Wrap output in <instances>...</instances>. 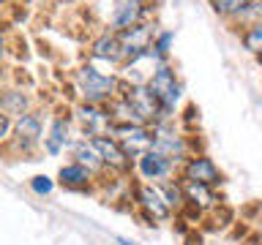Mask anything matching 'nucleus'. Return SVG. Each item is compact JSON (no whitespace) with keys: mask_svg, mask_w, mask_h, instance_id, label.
<instances>
[{"mask_svg":"<svg viewBox=\"0 0 262 245\" xmlns=\"http://www.w3.org/2000/svg\"><path fill=\"white\" fill-rule=\"evenodd\" d=\"M241 41H243V46L249 49V52H254V55H262V22L246 30L243 36H241Z\"/></svg>","mask_w":262,"mask_h":245,"instance_id":"obj_20","label":"nucleus"},{"mask_svg":"<svg viewBox=\"0 0 262 245\" xmlns=\"http://www.w3.org/2000/svg\"><path fill=\"white\" fill-rule=\"evenodd\" d=\"M259 57H262V55H259Z\"/></svg>","mask_w":262,"mask_h":245,"instance_id":"obj_24","label":"nucleus"},{"mask_svg":"<svg viewBox=\"0 0 262 245\" xmlns=\"http://www.w3.org/2000/svg\"><path fill=\"white\" fill-rule=\"evenodd\" d=\"M137 172L145 180H150V183H164V180H169L172 172H175V161H169L167 155H161L156 150H147L145 155L137 158Z\"/></svg>","mask_w":262,"mask_h":245,"instance_id":"obj_9","label":"nucleus"},{"mask_svg":"<svg viewBox=\"0 0 262 245\" xmlns=\"http://www.w3.org/2000/svg\"><path fill=\"white\" fill-rule=\"evenodd\" d=\"M112 136L128 153V158H139L153 150V128L150 126H115Z\"/></svg>","mask_w":262,"mask_h":245,"instance_id":"obj_6","label":"nucleus"},{"mask_svg":"<svg viewBox=\"0 0 262 245\" xmlns=\"http://www.w3.org/2000/svg\"><path fill=\"white\" fill-rule=\"evenodd\" d=\"M180 185H183V193H186V204L196 207V212L213 210L219 204V196H216V191H213V185L188 183V180H180Z\"/></svg>","mask_w":262,"mask_h":245,"instance_id":"obj_12","label":"nucleus"},{"mask_svg":"<svg viewBox=\"0 0 262 245\" xmlns=\"http://www.w3.org/2000/svg\"><path fill=\"white\" fill-rule=\"evenodd\" d=\"M69 131H71V122L69 117H55L52 126H49L47 136H44V147L49 155H60L69 144Z\"/></svg>","mask_w":262,"mask_h":245,"instance_id":"obj_14","label":"nucleus"},{"mask_svg":"<svg viewBox=\"0 0 262 245\" xmlns=\"http://www.w3.org/2000/svg\"><path fill=\"white\" fill-rule=\"evenodd\" d=\"M74 114H77L79 126L85 128L88 139H96V136H112L115 131V120L106 106H98V104H79L77 109H74Z\"/></svg>","mask_w":262,"mask_h":245,"instance_id":"obj_4","label":"nucleus"},{"mask_svg":"<svg viewBox=\"0 0 262 245\" xmlns=\"http://www.w3.org/2000/svg\"><path fill=\"white\" fill-rule=\"evenodd\" d=\"M137 204L150 220H167L172 215V204L167 202V196L159 185H147V183L137 185Z\"/></svg>","mask_w":262,"mask_h":245,"instance_id":"obj_7","label":"nucleus"},{"mask_svg":"<svg viewBox=\"0 0 262 245\" xmlns=\"http://www.w3.org/2000/svg\"><path fill=\"white\" fill-rule=\"evenodd\" d=\"M28 95L19 93V90H11V93H6L3 95V114H8V117H22V114H28Z\"/></svg>","mask_w":262,"mask_h":245,"instance_id":"obj_17","label":"nucleus"},{"mask_svg":"<svg viewBox=\"0 0 262 245\" xmlns=\"http://www.w3.org/2000/svg\"><path fill=\"white\" fill-rule=\"evenodd\" d=\"M180 180H188V183H202V185H213V188H216L221 183V172H219V166L208 158V155H191L188 161H183Z\"/></svg>","mask_w":262,"mask_h":245,"instance_id":"obj_8","label":"nucleus"},{"mask_svg":"<svg viewBox=\"0 0 262 245\" xmlns=\"http://www.w3.org/2000/svg\"><path fill=\"white\" fill-rule=\"evenodd\" d=\"M93 144L98 147V153H101V158H104V163H106V169L126 172V169L131 166L128 153L118 144V139H115V136H96V139H93Z\"/></svg>","mask_w":262,"mask_h":245,"instance_id":"obj_11","label":"nucleus"},{"mask_svg":"<svg viewBox=\"0 0 262 245\" xmlns=\"http://www.w3.org/2000/svg\"><path fill=\"white\" fill-rule=\"evenodd\" d=\"M172 38H175V33H169V30L159 33V36H156V41H153L156 52H161L164 57H167V52H169V44H172Z\"/></svg>","mask_w":262,"mask_h":245,"instance_id":"obj_22","label":"nucleus"},{"mask_svg":"<svg viewBox=\"0 0 262 245\" xmlns=\"http://www.w3.org/2000/svg\"><path fill=\"white\" fill-rule=\"evenodd\" d=\"M74 85H77V93L82 98V104H112L120 93L123 82L112 74L98 71L96 65H82V68L74 74Z\"/></svg>","mask_w":262,"mask_h":245,"instance_id":"obj_1","label":"nucleus"},{"mask_svg":"<svg viewBox=\"0 0 262 245\" xmlns=\"http://www.w3.org/2000/svg\"><path fill=\"white\" fill-rule=\"evenodd\" d=\"M30 188L36 193H41V196H47V193H52V188H55V183L49 180L47 175H38V177H33L30 180Z\"/></svg>","mask_w":262,"mask_h":245,"instance_id":"obj_21","label":"nucleus"},{"mask_svg":"<svg viewBox=\"0 0 262 245\" xmlns=\"http://www.w3.org/2000/svg\"><path fill=\"white\" fill-rule=\"evenodd\" d=\"M71 153H74V161L82 163V166H88L90 172L106 169V163L101 158V153H98V147L93 144V139H82V142H77L71 147Z\"/></svg>","mask_w":262,"mask_h":245,"instance_id":"obj_16","label":"nucleus"},{"mask_svg":"<svg viewBox=\"0 0 262 245\" xmlns=\"http://www.w3.org/2000/svg\"><path fill=\"white\" fill-rule=\"evenodd\" d=\"M44 136V112H28L14 120V142L22 153L36 150Z\"/></svg>","mask_w":262,"mask_h":245,"instance_id":"obj_5","label":"nucleus"},{"mask_svg":"<svg viewBox=\"0 0 262 245\" xmlns=\"http://www.w3.org/2000/svg\"><path fill=\"white\" fill-rule=\"evenodd\" d=\"M153 150L161 153V155H167V158L175 161V163H178V161H188V158H186V155H188L186 136H180L167 120L153 122Z\"/></svg>","mask_w":262,"mask_h":245,"instance_id":"obj_3","label":"nucleus"},{"mask_svg":"<svg viewBox=\"0 0 262 245\" xmlns=\"http://www.w3.org/2000/svg\"><path fill=\"white\" fill-rule=\"evenodd\" d=\"M150 93L156 95V101L161 104V112L164 117H169V112H175V106L180 104V95H183V87H180V79L175 77V71L169 68L167 63L159 65L153 71L150 82H147Z\"/></svg>","mask_w":262,"mask_h":245,"instance_id":"obj_2","label":"nucleus"},{"mask_svg":"<svg viewBox=\"0 0 262 245\" xmlns=\"http://www.w3.org/2000/svg\"><path fill=\"white\" fill-rule=\"evenodd\" d=\"M142 11H145L142 0H115L112 14H110L112 33H123V30L137 28L139 19H142Z\"/></svg>","mask_w":262,"mask_h":245,"instance_id":"obj_10","label":"nucleus"},{"mask_svg":"<svg viewBox=\"0 0 262 245\" xmlns=\"http://www.w3.org/2000/svg\"><path fill=\"white\" fill-rule=\"evenodd\" d=\"M254 0H210L213 11L219 16H224V19H235L237 14L243 11V8H249Z\"/></svg>","mask_w":262,"mask_h":245,"instance_id":"obj_18","label":"nucleus"},{"mask_svg":"<svg viewBox=\"0 0 262 245\" xmlns=\"http://www.w3.org/2000/svg\"><path fill=\"white\" fill-rule=\"evenodd\" d=\"M57 180H60L63 188H71V191H82V188L90 185V180H93V172H90L88 166H82V163L71 161L66 163V166L60 169V175H57Z\"/></svg>","mask_w":262,"mask_h":245,"instance_id":"obj_15","label":"nucleus"},{"mask_svg":"<svg viewBox=\"0 0 262 245\" xmlns=\"http://www.w3.org/2000/svg\"><path fill=\"white\" fill-rule=\"evenodd\" d=\"M118 245H137V242H131V240H126V237H118Z\"/></svg>","mask_w":262,"mask_h":245,"instance_id":"obj_23","label":"nucleus"},{"mask_svg":"<svg viewBox=\"0 0 262 245\" xmlns=\"http://www.w3.org/2000/svg\"><path fill=\"white\" fill-rule=\"evenodd\" d=\"M93 57L96 60H106V63H123V46H120V36L118 33H104L93 41Z\"/></svg>","mask_w":262,"mask_h":245,"instance_id":"obj_13","label":"nucleus"},{"mask_svg":"<svg viewBox=\"0 0 262 245\" xmlns=\"http://www.w3.org/2000/svg\"><path fill=\"white\" fill-rule=\"evenodd\" d=\"M232 22H235V28H243V33L249 28H254V24H259L262 22V0H254V3L249 8H243Z\"/></svg>","mask_w":262,"mask_h":245,"instance_id":"obj_19","label":"nucleus"}]
</instances>
